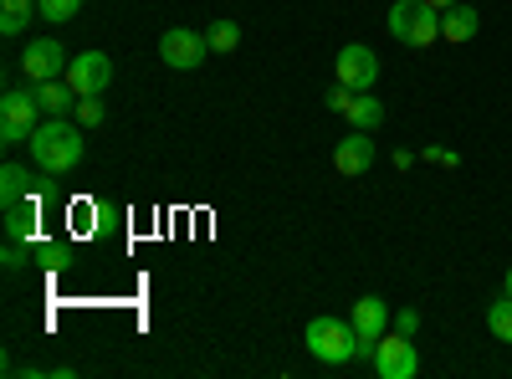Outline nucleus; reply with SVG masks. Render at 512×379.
Wrapping results in <instances>:
<instances>
[{"mask_svg":"<svg viewBox=\"0 0 512 379\" xmlns=\"http://www.w3.org/2000/svg\"><path fill=\"white\" fill-rule=\"evenodd\" d=\"M31 159L41 175H72L82 159V134L72 129L67 118H41L31 134Z\"/></svg>","mask_w":512,"mask_h":379,"instance_id":"obj_1","label":"nucleus"},{"mask_svg":"<svg viewBox=\"0 0 512 379\" xmlns=\"http://www.w3.org/2000/svg\"><path fill=\"white\" fill-rule=\"evenodd\" d=\"M303 339H308V354H313L318 364H328V369L359 359V333H354L349 318H328V313H318V318L308 323Z\"/></svg>","mask_w":512,"mask_h":379,"instance_id":"obj_2","label":"nucleus"},{"mask_svg":"<svg viewBox=\"0 0 512 379\" xmlns=\"http://www.w3.org/2000/svg\"><path fill=\"white\" fill-rule=\"evenodd\" d=\"M36 123H41L36 88H31V93H6V98H0V144H6V149H21V144H31Z\"/></svg>","mask_w":512,"mask_h":379,"instance_id":"obj_3","label":"nucleus"},{"mask_svg":"<svg viewBox=\"0 0 512 379\" xmlns=\"http://www.w3.org/2000/svg\"><path fill=\"white\" fill-rule=\"evenodd\" d=\"M67 82L77 98H103L113 88V57L108 52H77L67 62Z\"/></svg>","mask_w":512,"mask_h":379,"instance_id":"obj_4","label":"nucleus"},{"mask_svg":"<svg viewBox=\"0 0 512 379\" xmlns=\"http://www.w3.org/2000/svg\"><path fill=\"white\" fill-rule=\"evenodd\" d=\"M67 62H72V52L62 47L57 36H36L31 47L21 52V72L31 77V88H36V82H57V77H67Z\"/></svg>","mask_w":512,"mask_h":379,"instance_id":"obj_5","label":"nucleus"},{"mask_svg":"<svg viewBox=\"0 0 512 379\" xmlns=\"http://www.w3.org/2000/svg\"><path fill=\"white\" fill-rule=\"evenodd\" d=\"M205 52H210V36H200L190 26H169L159 36V57H164V67H175V72H195L205 62Z\"/></svg>","mask_w":512,"mask_h":379,"instance_id":"obj_6","label":"nucleus"},{"mask_svg":"<svg viewBox=\"0 0 512 379\" xmlns=\"http://www.w3.org/2000/svg\"><path fill=\"white\" fill-rule=\"evenodd\" d=\"M420 369V359H415V344H410V333H384V339L374 344V374L379 379H410Z\"/></svg>","mask_w":512,"mask_h":379,"instance_id":"obj_7","label":"nucleus"},{"mask_svg":"<svg viewBox=\"0 0 512 379\" xmlns=\"http://www.w3.org/2000/svg\"><path fill=\"white\" fill-rule=\"evenodd\" d=\"M349 323H354V333H359V359H374V344L384 339V328H390V303L369 292V298L354 303Z\"/></svg>","mask_w":512,"mask_h":379,"instance_id":"obj_8","label":"nucleus"},{"mask_svg":"<svg viewBox=\"0 0 512 379\" xmlns=\"http://www.w3.org/2000/svg\"><path fill=\"white\" fill-rule=\"evenodd\" d=\"M333 72H338V82H344V88L369 93V88H374V77H379V57L354 41V47H344V52L333 57Z\"/></svg>","mask_w":512,"mask_h":379,"instance_id":"obj_9","label":"nucleus"},{"mask_svg":"<svg viewBox=\"0 0 512 379\" xmlns=\"http://www.w3.org/2000/svg\"><path fill=\"white\" fill-rule=\"evenodd\" d=\"M333 164H338V175H349V180L369 175V164H374V139H369L364 129H354L344 144L333 149Z\"/></svg>","mask_w":512,"mask_h":379,"instance_id":"obj_10","label":"nucleus"},{"mask_svg":"<svg viewBox=\"0 0 512 379\" xmlns=\"http://www.w3.org/2000/svg\"><path fill=\"white\" fill-rule=\"evenodd\" d=\"M477 26H482V11L461 6V0H456L451 11H441V36H446V41H456V47H461V41H472V36H477Z\"/></svg>","mask_w":512,"mask_h":379,"instance_id":"obj_11","label":"nucleus"},{"mask_svg":"<svg viewBox=\"0 0 512 379\" xmlns=\"http://www.w3.org/2000/svg\"><path fill=\"white\" fill-rule=\"evenodd\" d=\"M72 82L67 77H57V82H36V103H41V113L47 118H67V108H72Z\"/></svg>","mask_w":512,"mask_h":379,"instance_id":"obj_12","label":"nucleus"},{"mask_svg":"<svg viewBox=\"0 0 512 379\" xmlns=\"http://www.w3.org/2000/svg\"><path fill=\"white\" fill-rule=\"evenodd\" d=\"M344 118L354 123V129L374 134L379 123H384V103H379V98H369V93H354V98H349V108H344Z\"/></svg>","mask_w":512,"mask_h":379,"instance_id":"obj_13","label":"nucleus"},{"mask_svg":"<svg viewBox=\"0 0 512 379\" xmlns=\"http://www.w3.org/2000/svg\"><path fill=\"white\" fill-rule=\"evenodd\" d=\"M436 41H441V11L436 6H420V16H415V26L405 36V47H436Z\"/></svg>","mask_w":512,"mask_h":379,"instance_id":"obj_14","label":"nucleus"},{"mask_svg":"<svg viewBox=\"0 0 512 379\" xmlns=\"http://www.w3.org/2000/svg\"><path fill=\"white\" fill-rule=\"evenodd\" d=\"M26 190H31V170H21V164H6V170H0V200L21 205Z\"/></svg>","mask_w":512,"mask_h":379,"instance_id":"obj_15","label":"nucleus"},{"mask_svg":"<svg viewBox=\"0 0 512 379\" xmlns=\"http://www.w3.org/2000/svg\"><path fill=\"white\" fill-rule=\"evenodd\" d=\"M31 26V0H0V31L21 36Z\"/></svg>","mask_w":512,"mask_h":379,"instance_id":"obj_16","label":"nucleus"},{"mask_svg":"<svg viewBox=\"0 0 512 379\" xmlns=\"http://www.w3.org/2000/svg\"><path fill=\"white\" fill-rule=\"evenodd\" d=\"M36 231V210L31 205H6V241H31Z\"/></svg>","mask_w":512,"mask_h":379,"instance_id":"obj_17","label":"nucleus"},{"mask_svg":"<svg viewBox=\"0 0 512 379\" xmlns=\"http://www.w3.org/2000/svg\"><path fill=\"white\" fill-rule=\"evenodd\" d=\"M420 6H425V0H395V6H390V36H395V41H405V36H410V26H415Z\"/></svg>","mask_w":512,"mask_h":379,"instance_id":"obj_18","label":"nucleus"},{"mask_svg":"<svg viewBox=\"0 0 512 379\" xmlns=\"http://www.w3.org/2000/svg\"><path fill=\"white\" fill-rule=\"evenodd\" d=\"M487 328H492V339L512 344V298H507V292H502V298L487 308Z\"/></svg>","mask_w":512,"mask_h":379,"instance_id":"obj_19","label":"nucleus"},{"mask_svg":"<svg viewBox=\"0 0 512 379\" xmlns=\"http://www.w3.org/2000/svg\"><path fill=\"white\" fill-rule=\"evenodd\" d=\"M77 11H82V0H36V16H41V21H52V26L72 21Z\"/></svg>","mask_w":512,"mask_h":379,"instance_id":"obj_20","label":"nucleus"},{"mask_svg":"<svg viewBox=\"0 0 512 379\" xmlns=\"http://www.w3.org/2000/svg\"><path fill=\"white\" fill-rule=\"evenodd\" d=\"M205 36H210V52H236L241 47V26L236 21H216Z\"/></svg>","mask_w":512,"mask_h":379,"instance_id":"obj_21","label":"nucleus"},{"mask_svg":"<svg viewBox=\"0 0 512 379\" xmlns=\"http://www.w3.org/2000/svg\"><path fill=\"white\" fill-rule=\"evenodd\" d=\"M77 123L82 129H98L103 123V98H77Z\"/></svg>","mask_w":512,"mask_h":379,"instance_id":"obj_22","label":"nucleus"},{"mask_svg":"<svg viewBox=\"0 0 512 379\" xmlns=\"http://www.w3.org/2000/svg\"><path fill=\"white\" fill-rule=\"evenodd\" d=\"M26 267V241H6V272H21Z\"/></svg>","mask_w":512,"mask_h":379,"instance_id":"obj_23","label":"nucleus"},{"mask_svg":"<svg viewBox=\"0 0 512 379\" xmlns=\"http://www.w3.org/2000/svg\"><path fill=\"white\" fill-rule=\"evenodd\" d=\"M425 159L441 164V170H456V164H461V159H456V149H441V144H436V149H425Z\"/></svg>","mask_w":512,"mask_h":379,"instance_id":"obj_24","label":"nucleus"},{"mask_svg":"<svg viewBox=\"0 0 512 379\" xmlns=\"http://www.w3.org/2000/svg\"><path fill=\"white\" fill-rule=\"evenodd\" d=\"M349 98H354V88H344V82H338V88L328 93V108H333V113H344V108H349Z\"/></svg>","mask_w":512,"mask_h":379,"instance_id":"obj_25","label":"nucleus"},{"mask_svg":"<svg viewBox=\"0 0 512 379\" xmlns=\"http://www.w3.org/2000/svg\"><path fill=\"white\" fill-rule=\"evenodd\" d=\"M395 328H400V333H410V339H415V328H420V313H415V308H400Z\"/></svg>","mask_w":512,"mask_h":379,"instance_id":"obj_26","label":"nucleus"},{"mask_svg":"<svg viewBox=\"0 0 512 379\" xmlns=\"http://www.w3.org/2000/svg\"><path fill=\"white\" fill-rule=\"evenodd\" d=\"M425 6H436V11H451V6H456V0H425Z\"/></svg>","mask_w":512,"mask_h":379,"instance_id":"obj_27","label":"nucleus"},{"mask_svg":"<svg viewBox=\"0 0 512 379\" xmlns=\"http://www.w3.org/2000/svg\"><path fill=\"white\" fill-rule=\"evenodd\" d=\"M502 292H507V298H512V267H507V282H502Z\"/></svg>","mask_w":512,"mask_h":379,"instance_id":"obj_28","label":"nucleus"}]
</instances>
